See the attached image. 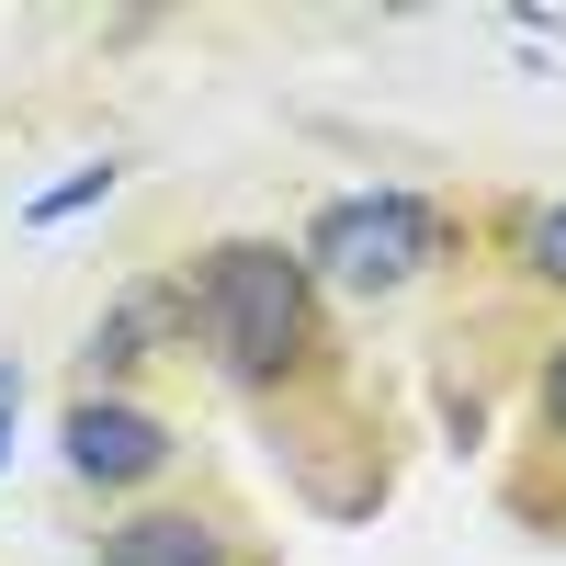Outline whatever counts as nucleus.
<instances>
[{"label": "nucleus", "instance_id": "2", "mask_svg": "<svg viewBox=\"0 0 566 566\" xmlns=\"http://www.w3.org/2000/svg\"><path fill=\"white\" fill-rule=\"evenodd\" d=\"M419 261H442V216L419 193H340L306 227V272L352 283V295H397Z\"/></svg>", "mask_w": 566, "mask_h": 566}, {"label": "nucleus", "instance_id": "1", "mask_svg": "<svg viewBox=\"0 0 566 566\" xmlns=\"http://www.w3.org/2000/svg\"><path fill=\"white\" fill-rule=\"evenodd\" d=\"M193 328H205V352L239 374V386H283V374L317 352L306 261H295V250H272V239H227V250H205Z\"/></svg>", "mask_w": 566, "mask_h": 566}, {"label": "nucleus", "instance_id": "4", "mask_svg": "<svg viewBox=\"0 0 566 566\" xmlns=\"http://www.w3.org/2000/svg\"><path fill=\"white\" fill-rule=\"evenodd\" d=\"M103 566H227V533L193 510H136V522H114Z\"/></svg>", "mask_w": 566, "mask_h": 566}, {"label": "nucleus", "instance_id": "3", "mask_svg": "<svg viewBox=\"0 0 566 566\" xmlns=\"http://www.w3.org/2000/svg\"><path fill=\"white\" fill-rule=\"evenodd\" d=\"M170 464V431L148 408H125V397H80L69 408V476H91V488H148Z\"/></svg>", "mask_w": 566, "mask_h": 566}, {"label": "nucleus", "instance_id": "5", "mask_svg": "<svg viewBox=\"0 0 566 566\" xmlns=\"http://www.w3.org/2000/svg\"><path fill=\"white\" fill-rule=\"evenodd\" d=\"M103 193H114V170H69L57 193H34L23 216H34V227H69V216H91V205H103Z\"/></svg>", "mask_w": 566, "mask_h": 566}, {"label": "nucleus", "instance_id": "6", "mask_svg": "<svg viewBox=\"0 0 566 566\" xmlns=\"http://www.w3.org/2000/svg\"><path fill=\"white\" fill-rule=\"evenodd\" d=\"M522 250H533V272H544V283H566V205H533Z\"/></svg>", "mask_w": 566, "mask_h": 566}, {"label": "nucleus", "instance_id": "7", "mask_svg": "<svg viewBox=\"0 0 566 566\" xmlns=\"http://www.w3.org/2000/svg\"><path fill=\"white\" fill-rule=\"evenodd\" d=\"M544 431L566 442V340H555V363H544Z\"/></svg>", "mask_w": 566, "mask_h": 566}]
</instances>
